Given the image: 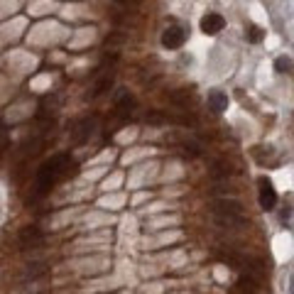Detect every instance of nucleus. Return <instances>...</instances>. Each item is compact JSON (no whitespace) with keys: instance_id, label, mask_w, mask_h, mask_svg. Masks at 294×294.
<instances>
[{"instance_id":"f257e3e1","label":"nucleus","mask_w":294,"mask_h":294,"mask_svg":"<svg viewBox=\"0 0 294 294\" xmlns=\"http://www.w3.org/2000/svg\"><path fill=\"white\" fill-rule=\"evenodd\" d=\"M76 172V162L69 157V155H57L52 157L49 162H45L39 172H37V192L39 194H47L54 184H57L61 177H69Z\"/></svg>"},{"instance_id":"f03ea898","label":"nucleus","mask_w":294,"mask_h":294,"mask_svg":"<svg viewBox=\"0 0 294 294\" xmlns=\"http://www.w3.org/2000/svg\"><path fill=\"white\" fill-rule=\"evenodd\" d=\"M214 218L218 226L223 228H240L245 226V214L243 206L238 204L236 199H218L214 206Z\"/></svg>"},{"instance_id":"7ed1b4c3","label":"nucleus","mask_w":294,"mask_h":294,"mask_svg":"<svg viewBox=\"0 0 294 294\" xmlns=\"http://www.w3.org/2000/svg\"><path fill=\"white\" fill-rule=\"evenodd\" d=\"M184 39H186V30L179 27V25H172V27H167V30L162 32V45H164V49H179V47L184 45Z\"/></svg>"},{"instance_id":"20e7f679","label":"nucleus","mask_w":294,"mask_h":294,"mask_svg":"<svg viewBox=\"0 0 294 294\" xmlns=\"http://www.w3.org/2000/svg\"><path fill=\"white\" fill-rule=\"evenodd\" d=\"M260 206L262 211H272L275 206H277V192H275V186H272L270 179H260Z\"/></svg>"},{"instance_id":"39448f33","label":"nucleus","mask_w":294,"mask_h":294,"mask_svg":"<svg viewBox=\"0 0 294 294\" xmlns=\"http://www.w3.org/2000/svg\"><path fill=\"white\" fill-rule=\"evenodd\" d=\"M45 243V236H42V230L39 228H34V226H27L20 230V245H23L25 250H30V248H39Z\"/></svg>"},{"instance_id":"423d86ee","label":"nucleus","mask_w":294,"mask_h":294,"mask_svg":"<svg viewBox=\"0 0 294 294\" xmlns=\"http://www.w3.org/2000/svg\"><path fill=\"white\" fill-rule=\"evenodd\" d=\"M223 27H226V20L218 12H206L201 17V32L204 34H218Z\"/></svg>"},{"instance_id":"0eeeda50","label":"nucleus","mask_w":294,"mask_h":294,"mask_svg":"<svg viewBox=\"0 0 294 294\" xmlns=\"http://www.w3.org/2000/svg\"><path fill=\"white\" fill-rule=\"evenodd\" d=\"M137 108V101L130 96V93H123L120 98H118V103H115V115L118 118H130V115L135 113Z\"/></svg>"},{"instance_id":"6e6552de","label":"nucleus","mask_w":294,"mask_h":294,"mask_svg":"<svg viewBox=\"0 0 294 294\" xmlns=\"http://www.w3.org/2000/svg\"><path fill=\"white\" fill-rule=\"evenodd\" d=\"M93 133V120H79L76 128H74V133H71V140H74V145H81V142H86Z\"/></svg>"},{"instance_id":"1a4fd4ad","label":"nucleus","mask_w":294,"mask_h":294,"mask_svg":"<svg viewBox=\"0 0 294 294\" xmlns=\"http://www.w3.org/2000/svg\"><path fill=\"white\" fill-rule=\"evenodd\" d=\"M208 106H211L214 113H223L228 108V96L223 91H211V93H208Z\"/></svg>"},{"instance_id":"9d476101","label":"nucleus","mask_w":294,"mask_h":294,"mask_svg":"<svg viewBox=\"0 0 294 294\" xmlns=\"http://www.w3.org/2000/svg\"><path fill=\"white\" fill-rule=\"evenodd\" d=\"M111 86H113V71H111V74H106V76H103V79L98 81L96 86H93V91H91V98H98V96H103V93L111 89Z\"/></svg>"},{"instance_id":"9b49d317","label":"nucleus","mask_w":294,"mask_h":294,"mask_svg":"<svg viewBox=\"0 0 294 294\" xmlns=\"http://www.w3.org/2000/svg\"><path fill=\"white\" fill-rule=\"evenodd\" d=\"M230 164H228V162H223V159H218V162H214V167H211V177H214V179H226V177H230Z\"/></svg>"},{"instance_id":"f8f14e48","label":"nucleus","mask_w":294,"mask_h":294,"mask_svg":"<svg viewBox=\"0 0 294 294\" xmlns=\"http://www.w3.org/2000/svg\"><path fill=\"white\" fill-rule=\"evenodd\" d=\"M238 289H240V292L253 294V292H258V282H255L253 277H248V275H243V277L238 280Z\"/></svg>"},{"instance_id":"ddd939ff","label":"nucleus","mask_w":294,"mask_h":294,"mask_svg":"<svg viewBox=\"0 0 294 294\" xmlns=\"http://www.w3.org/2000/svg\"><path fill=\"white\" fill-rule=\"evenodd\" d=\"M275 69L280 74H292V59L289 57H277L275 59Z\"/></svg>"},{"instance_id":"4468645a","label":"nucleus","mask_w":294,"mask_h":294,"mask_svg":"<svg viewBox=\"0 0 294 294\" xmlns=\"http://www.w3.org/2000/svg\"><path fill=\"white\" fill-rule=\"evenodd\" d=\"M42 142H45L42 137H32V140L25 145V155H30V157H32V155H37V152H42Z\"/></svg>"},{"instance_id":"2eb2a0df","label":"nucleus","mask_w":294,"mask_h":294,"mask_svg":"<svg viewBox=\"0 0 294 294\" xmlns=\"http://www.w3.org/2000/svg\"><path fill=\"white\" fill-rule=\"evenodd\" d=\"M170 98H172V101H174V103H177L179 108H184V111H186V103L192 101V96H189L186 91H179V93H172Z\"/></svg>"},{"instance_id":"dca6fc26","label":"nucleus","mask_w":294,"mask_h":294,"mask_svg":"<svg viewBox=\"0 0 294 294\" xmlns=\"http://www.w3.org/2000/svg\"><path fill=\"white\" fill-rule=\"evenodd\" d=\"M262 37H265V30H260L258 25H250V27H248V39H250V42H253V45H258Z\"/></svg>"},{"instance_id":"f3484780","label":"nucleus","mask_w":294,"mask_h":294,"mask_svg":"<svg viewBox=\"0 0 294 294\" xmlns=\"http://www.w3.org/2000/svg\"><path fill=\"white\" fill-rule=\"evenodd\" d=\"M181 152L189 155V157H201V150L196 142H181Z\"/></svg>"},{"instance_id":"a211bd4d","label":"nucleus","mask_w":294,"mask_h":294,"mask_svg":"<svg viewBox=\"0 0 294 294\" xmlns=\"http://www.w3.org/2000/svg\"><path fill=\"white\" fill-rule=\"evenodd\" d=\"M147 120H150V123H162V120H167V115L157 113V111H152V113H147Z\"/></svg>"},{"instance_id":"6ab92c4d","label":"nucleus","mask_w":294,"mask_h":294,"mask_svg":"<svg viewBox=\"0 0 294 294\" xmlns=\"http://www.w3.org/2000/svg\"><path fill=\"white\" fill-rule=\"evenodd\" d=\"M118 5H123V8H140L142 5V0H115Z\"/></svg>"}]
</instances>
